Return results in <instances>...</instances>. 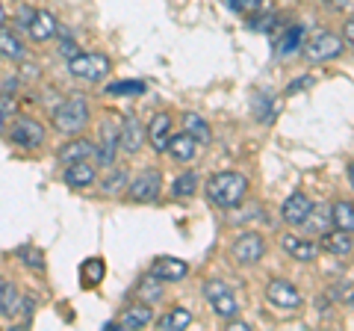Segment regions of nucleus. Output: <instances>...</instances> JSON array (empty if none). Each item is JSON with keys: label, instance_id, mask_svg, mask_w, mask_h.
Wrapping results in <instances>:
<instances>
[{"label": "nucleus", "instance_id": "obj_19", "mask_svg": "<svg viewBox=\"0 0 354 331\" xmlns=\"http://www.w3.org/2000/svg\"><path fill=\"white\" fill-rule=\"evenodd\" d=\"M195 151H198V142L186 134H171L169 136V145H165V154H169V157H174L177 163H189L192 157H195Z\"/></svg>", "mask_w": 354, "mask_h": 331}, {"label": "nucleus", "instance_id": "obj_13", "mask_svg": "<svg viewBox=\"0 0 354 331\" xmlns=\"http://www.w3.org/2000/svg\"><path fill=\"white\" fill-rule=\"evenodd\" d=\"M148 275H153V278H160L162 284H169V281H183L186 275H189V263L180 260V258H169V255H162L151 263V269Z\"/></svg>", "mask_w": 354, "mask_h": 331}, {"label": "nucleus", "instance_id": "obj_2", "mask_svg": "<svg viewBox=\"0 0 354 331\" xmlns=\"http://www.w3.org/2000/svg\"><path fill=\"white\" fill-rule=\"evenodd\" d=\"M88 116H92V109H88L86 98L83 95H71V98H65L57 109H53V127H57L59 134H65V136H74L88 125Z\"/></svg>", "mask_w": 354, "mask_h": 331}, {"label": "nucleus", "instance_id": "obj_1", "mask_svg": "<svg viewBox=\"0 0 354 331\" xmlns=\"http://www.w3.org/2000/svg\"><path fill=\"white\" fill-rule=\"evenodd\" d=\"M248 193V178L239 172H218L213 178L207 181V195L209 202L221 211H230V207H236L242 198Z\"/></svg>", "mask_w": 354, "mask_h": 331}, {"label": "nucleus", "instance_id": "obj_12", "mask_svg": "<svg viewBox=\"0 0 354 331\" xmlns=\"http://www.w3.org/2000/svg\"><path fill=\"white\" fill-rule=\"evenodd\" d=\"M59 33V21L53 12H48V9H36L32 12V21L27 27V36L30 42H36V45H41V42H50L53 36Z\"/></svg>", "mask_w": 354, "mask_h": 331}, {"label": "nucleus", "instance_id": "obj_35", "mask_svg": "<svg viewBox=\"0 0 354 331\" xmlns=\"http://www.w3.org/2000/svg\"><path fill=\"white\" fill-rule=\"evenodd\" d=\"M32 12H36V9L21 6V9H18V15H15V27H18V30H27V27H30V21H32Z\"/></svg>", "mask_w": 354, "mask_h": 331}, {"label": "nucleus", "instance_id": "obj_32", "mask_svg": "<svg viewBox=\"0 0 354 331\" xmlns=\"http://www.w3.org/2000/svg\"><path fill=\"white\" fill-rule=\"evenodd\" d=\"M106 95L113 98H136V95H145V83L142 80H115L106 86Z\"/></svg>", "mask_w": 354, "mask_h": 331}, {"label": "nucleus", "instance_id": "obj_25", "mask_svg": "<svg viewBox=\"0 0 354 331\" xmlns=\"http://www.w3.org/2000/svg\"><path fill=\"white\" fill-rule=\"evenodd\" d=\"M330 225L346 231V234H354V204L351 202H334V207H330Z\"/></svg>", "mask_w": 354, "mask_h": 331}, {"label": "nucleus", "instance_id": "obj_36", "mask_svg": "<svg viewBox=\"0 0 354 331\" xmlns=\"http://www.w3.org/2000/svg\"><path fill=\"white\" fill-rule=\"evenodd\" d=\"M316 80L313 77H298V80H292L290 86H286V95H295V92H301V89H307V86H313Z\"/></svg>", "mask_w": 354, "mask_h": 331}, {"label": "nucleus", "instance_id": "obj_6", "mask_svg": "<svg viewBox=\"0 0 354 331\" xmlns=\"http://www.w3.org/2000/svg\"><path fill=\"white\" fill-rule=\"evenodd\" d=\"M127 198L130 202H136V204H151V202H157L160 193H162V175L157 169H145V172H139L133 181H127Z\"/></svg>", "mask_w": 354, "mask_h": 331}, {"label": "nucleus", "instance_id": "obj_8", "mask_svg": "<svg viewBox=\"0 0 354 331\" xmlns=\"http://www.w3.org/2000/svg\"><path fill=\"white\" fill-rule=\"evenodd\" d=\"M230 255L239 267H254V263H260L266 258V242L260 234H254V231H245V234H239L234 240V246H230Z\"/></svg>", "mask_w": 354, "mask_h": 331}, {"label": "nucleus", "instance_id": "obj_40", "mask_svg": "<svg viewBox=\"0 0 354 331\" xmlns=\"http://www.w3.org/2000/svg\"><path fill=\"white\" fill-rule=\"evenodd\" d=\"M251 325H245V323H230V331H248Z\"/></svg>", "mask_w": 354, "mask_h": 331}, {"label": "nucleus", "instance_id": "obj_15", "mask_svg": "<svg viewBox=\"0 0 354 331\" xmlns=\"http://www.w3.org/2000/svg\"><path fill=\"white\" fill-rule=\"evenodd\" d=\"M310 211H313V202L304 195V193H292L290 198L283 202V207H281V219L290 228H301L304 225V219L310 216Z\"/></svg>", "mask_w": 354, "mask_h": 331}, {"label": "nucleus", "instance_id": "obj_38", "mask_svg": "<svg viewBox=\"0 0 354 331\" xmlns=\"http://www.w3.org/2000/svg\"><path fill=\"white\" fill-rule=\"evenodd\" d=\"M342 42L354 48V18H348L346 24H342Z\"/></svg>", "mask_w": 354, "mask_h": 331}, {"label": "nucleus", "instance_id": "obj_14", "mask_svg": "<svg viewBox=\"0 0 354 331\" xmlns=\"http://www.w3.org/2000/svg\"><path fill=\"white\" fill-rule=\"evenodd\" d=\"M62 181H65V186H71V190H86V186H92L97 181V169L92 160H77V163L65 166Z\"/></svg>", "mask_w": 354, "mask_h": 331}, {"label": "nucleus", "instance_id": "obj_41", "mask_svg": "<svg viewBox=\"0 0 354 331\" xmlns=\"http://www.w3.org/2000/svg\"><path fill=\"white\" fill-rule=\"evenodd\" d=\"M0 27H6V9H3V3H0Z\"/></svg>", "mask_w": 354, "mask_h": 331}, {"label": "nucleus", "instance_id": "obj_26", "mask_svg": "<svg viewBox=\"0 0 354 331\" xmlns=\"http://www.w3.org/2000/svg\"><path fill=\"white\" fill-rule=\"evenodd\" d=\"M192 323V314L186 311V307H171L165 316L157 319V328L160 331H183V328H189Z\"/></svg>", "mask_w": 354, "mask_h": 331}, {"label": "nucleus", "instance_id": "obj_37", "mask_svg": "<svg viewBox=\"0 0 354 331\" xmlns=\"http://www.w3.org/2000/svg\"><path fill=\"white\" fill-rule=\"evenodd\" d=\"M59 53H62V57H68V60H74L77 53H80V48H77L74 39H62L59 42Z\"/></svg>", "mask_w": 354, "mask_h": 331}, {"label": "nucleus", "instance_id": "obj_29", "mask_svg": "<svg viewBox=\"0 0 354 331\" xmlns=\"http://www.w3.org/2000/svg\"><path fill=\"white\" fill-rule=\"evenodd\" d=\"M198 175L195 172H183V175H177L174 184H171V195L174 198H192L198 193Z\"/></svg>", "mask_w": 354, "mask_h": 331}, {"label": "nucleus", "instance_id": "obj_18", "mask_svg": "<svg viewBox=\"0 0 354 331\" xmlns=\"http://www.w3.org/2000/svg\"><path fill=\"white\" fill-rule=\"evenodd\" d=\"M319 249L328 251V255H334V258H348L351 251H354V242H351V234H346V231H328V234L322 237V242H319Z\"/></svg>", "mask_w": 354, "mask_h": 331}, {"label": "nucleus", "instance_id": "obj_22", "mask_svg": "<svg viewBox=\"0 0 354 331\" xmlns=\"http://www.w3.org/2000/svg\"><path fill=\"white\" fill-rule=\"evenodd\" d=\"M24 53H27V48H24V42H21L18 33L9 30V27H0V57L18 62V60H24Z\"/></svg>", "mask_w": 354, "mask_h": 331}, {"label": "nucleus", "instance_id": "obj_10", "mask_svg": "<svg viewBox=\"0 0 354 331\" xmlns=\"http://www.w3.org/2000/svg\"><path fill=\"white\" fill-rule=\"evenodd\" d=\"M118 125L121 121L113 118V113H106V121L101 127V145H95V166H109L115 163V151H118Z\"/></svg>", "mask_w": 354, "mask_h": 331}, {"label": "nucleus", "instance_id": "obj_20", "mask_svg": "<svg viewBox=\"0 0 354 331\" xmlns=\"http://www.w3.org/2000/svg\"><path fill=\"white\" fill-rule=\"evenodd\" d=\"M118 331H124V328H145L148 323H153V307L151 305H130L124 314H121L118 319Z\"/></svg>", "mask_w": 354, "mask_h": 331}, {"label": "nucleus", "instance_id": "obj_33", "mask_svg": "<svg viewBox=\"0 0 354 331\" xmlns=\"http://www.w3.org/2000/svg\"><path fill=\"white\" fill-rule=\"evenodd\" d=\"M225 3L234 9L236 15H245V18H254L260 12V9H266V3H269V0H225Z\"/></svg>", "mask_w": 354, "mask_h": 331}, {"label": "nucleus", "instance_id": "obj_43", "mask_svg": "<svg viewBox=\"0 0 354 331\" xmlns=\"http://www.w3.org/2000/svg\"><path fill=\"white\" fill-rule=\"evenodd\" d=\"M3 287H6V278H3V275H0V296H3Z\"/></svg>", "mask_w": 354, "mask_h": 331}, {"label": "nucleus", "instance_id": "obj_4", "mask_svg": "<svg viewBox=\"0 0 354 331\" xmlns=\"http://www.w3.org/2000/svg\"><path fill=\"white\" fill-rule=\"evenodd\" d=\"M68 71L71 77H77V80H86V83H101L104 77L113 71V62H109V57H104V53H77L74 60H68Z\"/></svg>", "mask_w": 354, "mask_h": 331}, {"label": "nucleus", "instance_id": "obj_3", "mask_svg": "<svg viewBox=\"0 0 354 331\" xmlns=\"http://www.w3.org/2000/svg\"><path fill=\"white\" fill-rule=\"evenodd\" d=\"M6 136H9V142H12L15 148L36 151V148L44 145V139H48V127H44L39 118H32V116H18Z\"/></svg>", "mask_w": 354, "mask_h": 331}, {"label": "nucleus", "instance_id": "obj_34", "mask_svg": "<svg viewBox=\"0 0 354 331\" xmlns=\"http://www.w3.org/2000/svg\"><path fill=\"white\" fill-rule=\"evenodd\" d=\"M18 258H21V263H24L27 269H44V255H41V249H36V246H24V249H18Z\"/></svg>", "mask_w": 354, "mask_h": 331}, {"label": "nucleus", "instance_id": "obj_27", "mask_svg": "<svg viewBox=\"0 0 354 331\" xmlns=\"http://www.w3.org/2000/svg\"><path fill=\"white\" fill-rule=\"evenodd\" d=\"M304 30L301 27H290L283 33V36L278 39V45H274V51H278V57H290V53H295L298 48L304 45Z\"/></svg>", "mask_w": 354, "mask_h": 331}, {"label": "nucleus", "instance_id": "obj_7", "mask_svg": "<svg viewBox=\"0 0 354 331\" xmlns=\"http://www.w3.org/2000/svg\"><path fill=\"white\" fill-rule=\"evenodd\" d=\"M204 296H207V302L213 305V314L221 316V319H234L239 314V302H236V296L230 293V287L225 281H218V278H209L204 284Z\"/></svg>", "mask_w": 354, "mask_h": 331}, {"label": "nucleus", "instance_id": "obj_16", "mask_svg": "<svg viewBox=\"0 0 354 331\" xmlns=\"http://www.w3.org/2000/svg\"><path fill=\"white\" fill-rule=\"evenodd\" d=\"M281 249L292 260H301V263H310V260L319 258V242L304 240V237H295V234H283L281 237Z\"/></svg>", "mask_w": 354, "mask_h": 331}, {"label": "nucleus", "instance_id": "obj_44", "mask_svg": "<svg viewBox=\"0 0 354 331\" xmlns=\"http://www.w3.org/2000/svg\"><path fill=\"white\" fill-rule=\"evenodd\" d=\"M348 305H351V307H354V296H351V299H348Z\"/></svg>", "mask_w": 354, "mask_h": 331}, {"label": "nucleus", "instance_id": "obj_23", "mask_svg": "<svg viewBox=\"0 0 354 331\" xmlns=\"http://www.w3.org/2000/svg\"><path fill=\"white\" fill-rule=\"evenodd\" d=\"M104 275H106L104 258H86L80 263V284L83 287H97V284L104 281Z\"/></svg>", "mask_w": 354, "mask_h": 331}, {"label": "nucleus", "instance_id": "obj_28", "mask_svg": "<svg viewBox=\"0 0 354 331\" xmlns=\"http://www.w3.org/2000/svg\"><path fill=\"white\" fill-rule=\"evenodd\" d=\"M136 296H139V302H145V305L160 302V299H162V281H160V278H153V275H148V278H142V281H139Z\"/></svg>", "mask_w": 354, "mask_h": 331}, {"label": "nucleus", "instance_id": "obj_42", "mask_svg": "<svg viewBox=\"0 0 354 331\" xmlns=\"http://www.w3.org/2000/svg\"><path fill=\"white\" fill-rule=\"evenodd\" d=\"M348 181H351V186H354V160L348 163Z\"/></svg>", "mask_w": 354, "mask_h": 331}, {"label": "nucleus", "instance_id": "obj_11", "mask_svg": "<svg viewBox=\"0 0 354 331\" xmlns=\"http://www.w3.org/2000/svg\"><path fill=\"white\" fill-rule=\"evenodd\" d=\"M142 145H145V127L136 116H124L118 125V148L124 154H136Z\"/></svg>", "mask_w": 354, "mask_h": 331}, {"label": "nucleus", "instance_id": "obj_31", "mask_svg": "<svg viewBox=\"0 0 354 331\" xmlns=\"http://www.w3.org/2000/svg\"><path fill=\"white\" fill-rule=\"evenodd\" d=\"M18 305H21V293H18V287H15L12 281H6L3 296H0V316L12 319V316L18 314Z\"/></svg>", "mask_w": 354, "mask_h": 331}, {"label": "nucleus", "instance_id": "obj_21", "mask_svg": "<svg viewBox=\"0 0 354 331\" xmlns=\"http://www.w3.org/2000/svg\"><path fill=\"white\" fill-rule=\"evenodd\" d=\"M92 157H95V145L88 139H71V142H65V145L57 151V160L62 166L77 163V160H92Z\"/></svg>", "mask_w": 354, "mask_h": 331}, {"label": "nucleus", "instance_id": "obj_24", "mask_svg": "<svg viewBox=\"0 0 354 331\" xmlns=\"http://www.w3.org/2000/svg\"><path fill=\"white\" fill-rule=\"evenodd\" d=\"M183 130L189 134L195 142H201V145H207V142H213V130H209L207 121L198 116V113H183Z\"/></svg>", "mask_w": 354, "mask_h": 331}, {"label": "nucleus", "instance_id": "obj_39", "mask_svg": "<svg viewBox=\"0 0 354 331\" xmlns=\"http://www.w3.org/2000/svg\"><path fill=\"white\" fill-rule=\"evenodd\" d=\"M6 121H9V116H6V109L0 107V134H3V130H6Z\"/></svg>", "mask_w": 354, "mask_h": 331}, {"label": "nucleus", "instance_id": "obj_9", "mask_svg": "<svg viewBox=\"0 0 354 331\" xmlns=\"http://www.w3.org/2000/svg\"><path fill=\"white\" fill-rule=\"evenodd\" d=\"M266 302L278 311H298L301 307V293L295 290V284H290L286 278H272L266 284Z\"/></svg>", "mask_w": 354, "mask_h": 331}, {"label": "nucleus", "instance_id": "obj_17", "mask_svg": "<svg viewBox=\"0 0 354 331\" xmlns=\"http://www.w3.org/2000/svg\"><path fill=\"white\" fill-rule=\"evenodd\" d=\"M169 136H171V116L169 113H157L148 121L145 139L151 142L153 151H165V145H169Z\"/></svg>", "mask_w": 354, "mask_h": 331}, {"label": "nucleus", "instance_id": "obj_5", "mask_svg": "<svg viewBox=\"0 0 354 331\" xmlns=\"http://www.w3.org/2000/svg\"><path fill=\"white\" fill-rule=\"evenodd\" d=\"M342 51H346V45H342V36H337V33H328V30H319V33H313V36L304 42V57L310 62L337 60Z\"/></svg>", "mask_w": 354, "mask_h": 331}, {"label": "nucleus", "instance_id": "obj_30", "mask_svg": "<svg viewBox=\"0 0 354 331\" xmlns=\"http://www.w3.org/2000/svg\"><path fill=\"white\" fill-rule=\"evenodd\" d=\"M127 172L124 169H113V172H106L104 175V181H101V193L104 195H121L127 190Z\"/></svg>", "mask_w": 354, "mask_h": 331}]
</instances>
